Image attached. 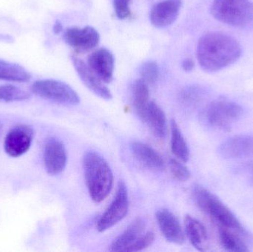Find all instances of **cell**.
I'll use <instances>...</instances> for the list:
<instances>
[{
    "mask_svg": "<svg viewBox=\"0 0 253 252\" xmlns=\"http://www.w3.org/2000/svg\"><path fill=\"white\" fill-rule=\"evenodd\" d=\"M242 54L239 41L223 33H208L198 42V61L202 70L208 72H217L233 65Z\"/></svg>",
    "mask_w": 253,
    "mask_h": 252,
    "instance_id": "cell-1",
    "label": "cell"
},
{
    "mask_svg": "<svg viewBox=\"0 0 253 252\" xmlns=\"http://www.w3.org/2000/svg\"><path fill=\"white\" fill-rule=\"evenodd\" d=\"M83 163L89 195L94 202H102L112 190V170L108 162L94 151L86 152Z\"/></svg>",
    "mask_w": 253,
    "mask_h": 252,
    "instance_id": "cell-2",
    "label": "cell"
},
{
    "mask_svg": "<svg viewBox=\"0 0 253 252\" xmlns=\"http://www.w3.org/2000/svg\"><path fill=\"white\" fill-rule=\"evenodd\" d=\"M192 194L199 209L216 223L219 229H228L248 236L236 216L218 197L201 185H195Z\"/></svg>",
    "mask_w": 253,
    "mask_h": 252,
    "instance_id": "cell-3",
    "label": "cell"
},
{
    "mask_svg": "<svg viewBox=\"0 0 253 252\" xmlns=\"http://www.w3.org/2000/svg\"><path fill=\"white\" fill-rule=\"evenodd\" d=\"M211 13L226 25L253 29V3L250 0H213Z\"/></svg>",
    "mask_w": 253,
    "mask_h": 252,
    "instance_id": "cell-4",
    "label": "cell"
},
{
    "mask_svg": "<svg viewBox=\"0 0 253 252\" xmlns=\"http://www.w3.org/2000/svg\"><path fill=\"white\" fill-rule=\"evenodd\" d=\"M243 109L237 104L227 100H215L210 103L202 112L204 121L209 127L228 130L242 115Z\"/></svg>",
    "mask_w": 253,
    "mask_h": 252,
    "instance_id": "cell-5",
    "label": "cell"
},
{
    "mask_svg": "<svg viewBox=\"0 0 253 252\" xmlns=\"http://www.w3.org/2000/svg\"><path fill=\"white\" fill-rule=\"evenodd\" d=\"M37 96L62 105H77L80 102L77 92L66 83L54 79L38 80L31 87Z\"/></svg>",
    "mask_w": 253,
    "mask_h": 252,
    "instance_id": "cell-6",
    "label": "cell"
},
{
    "mask_svg": "<svg viewBox=\"0 0 253 252\" xmlns=\"http://www.w3.org/2000/svg\"><path fill=\"white\" fill-rule=\"evenodd\" d=\"M129 210L127 188L123 181L119 183L116 196L98 221L96 228L99 232H104L121 221Z\"/></svg>",
    "mask_w": 253,
    "mask_h": 252,
    "instance_id": "cell-7",
    "label": "cell"
},
{
    "mask_svg": "<svg viewBox=\"0 0 253 252\" xmlns=\"http://www.w3.org/2000/svg\"><path fill=\"white\" fill-rule=\"evenodd\" d=\"M65 42L80 53H86L94 49L99 44L100 36L91 26L83 28H71L63 34Z\"/></svg>",
    "mask_w": 253,
    "mask_h": 252,
    "instance_id": "cell-8",
    "label": "cell"
},
{
    "mask_svg": "<svg viewBox=\"0 0 253 252\" xmlns=\"http://www.w3.org/2000/svg\"><path fill=\"white\" fill-rule=\"evenodd\" d=\"M34 130L31 126L19 125L12 129L4 140V151L9 156L17 158L24 155L31 147Z\"/></svg>",
    "mask_w": 253,
    "mask_h": 252,
    "instance_id": "cell-9",
    "label": "cell"
},
{
    "mask_svg": "<svg viewBox=\"0 0 253 252\" xmlns=\"http://www.w3.org/2000/svg\"><path fill=\"white\" fill-rule=\"evenodd\" d=\"M44 164L50 176H57L65 170L67 152L65 145L59 139L50 138L44 145Z\"/></svg>",
    "mask_w": 253,
    "mask_h": 252,
    "instance_id": "cell-10",
    "label": "cell"
},
{
    "mask_svg": "<svg viewBox=\"0 0 253 252\" xmlns=\"http://www.w3.org/2000/svg\"><path fill=\"white\" fill-rule=\"evenodd\" d=\"M114 55L105 47L95 50L87 59V65L92 72L101 81L107 84L114 79Z\"/></svg>",
    "mask_w": 253,
    "mask_h": 252,
    "instance_id": "cell-11",
    "label": "cell"
},
{
    "mask_svg": "<svg viewBox=\"0 0 253 252\" xmlns=\"http://www.w3.org/2000/svg\"><path fill=\"white\" fill-rule=\"evenodd\" d=\"M181 4V0H165L155 4L150 13L152 25L158 28L172 25L179 15Z\"/></svg>",
    "mask_w": 253,
    "mask_h": 252,
    "instance_id": "cell-12",
    "label": "cell"
},
{
    "mask_svg": "<svg viewBox=\"0 0 253 252\" xmlns=\"http://www.w3.org/2000/svg\"><path fill=\"white\" fill-rule=\"evenodd\" d=\"M219 153L225 159H239L253 156V136H237L221 144Z\"/></svg>",
    "mask_w": 253,
    "mask_h": 252,
    "instance_id": "cell-13",
    "label": "cell"
},
{
    "mask_svg": "<svg viewBox=\"0 0 253 252\" xmlns=\"http://www.w3.org/2000/svg\"><path fill=\"white\" fill-rule=\"evenodd\" d=\"M156 220L162 235L168 242L177 245H182L185 241L182 228L175 215L165 209L156 213Z\"/></svg>",
    "mask_w": 253,
    "mask_h": 252,
    "instance_id": "cell-14",
    "label": "cell"
},
{
    "mask_svg": "<svg viewBox=\"0 0 253 252\" xmlns=\"http://www.w3.org/2000/svg\"><path fill=\"white\" fill-rule=\"evenodd\" d=\"M71 60L79 76L90 91L102 99L106 100H111L113 99L112 93L109 89L104 84L103 81H101L93 72H92L88 65H86L82 59L76 56H72Z\"/></svg>",
    "mask_w": 253,
    "mask_h": 252,
    "instance_id": "cell-15",
    "label": "cell"
},
{
    "mask_svg": "<svg viewBox=\"0 0 253 252\" xmlns=\"http://www.w3.org/2000/svg\"><path fill=\"white\" fill-rule=\"evenodd\" d=\"M130 150L136 161L145 168L154 171H162L165 164L162 156L153 148L141 142L131 144Z\"/></svg>",
    "mask_w": 253,
    "mask_h": 252,
    "instance_id": "cell-16",
    "label": "cell"
},
{
    "mask_svg": "<svg viewBox=\"0 0 253 252\" xmlns=\"http://www.w3.org/2000/svg\"><path fill=\"white\" fill-rule=\"evenodd\" d=\"M143 122L146 123L153 134L159 139L166 137L168 123L166 115L162 108L155 102H150L146 111Z\"/></svg>",
    "mask_w": 253,
    "mask_h": 252,
    "instance_id": "cell-17",
    "label": "cell"
},
{
    "mask_svg": "<svg viewBox=\"0 0 253 252\" xmlns=\"http://www.w3.org/2000/svg\"><path fill=\"white\" fill-rule=\"evenodd\" d=\"M186 234L189 241L196 250L206 251L209 247L208 232L201 222L192 216L187 215L184 217Z\"/></svg>",
    "mask_w": 253,
    "mask_h": 252,
    "instance_id": "cell-18",
    "label": "cell"
},
{
    "mask_svg": "<svg viewBox=\"0 0 253 252\" xmlns=\"http://www.w3.org/2000/svg\"><path fill=\"white\" fill-rule=\"evenodd\" d=\"M145 228V221L141 217L135 219L126 230L120 235L111 244L110 251L111 252H126V249L136 241Z\"/></svg>",
    "mask_w": 253,
    "mask_h": 252,
    "instance_id": "cell-19",
    "label": "cell"
},
{
    "mask_svg": "<svg viewBox=\"0 0 253 252\" xmlns=\"http://www.w3.org/2000/svg\"><path fill=\"white\" fill-rule=\"evenodd\" d=\"M150 102L148 84L141 78L136 80L132 87V104L137 115L142 121Z\"/></svg>",
    "mask_w": 253,
    "mask_h": 252,
    "instance_id": "cell-20",
    "label": "cell"
},
{
    "mask_svg": "<svg viewBox=\"0 0 253 252\" xmlns=\"http://www.w3.org/2000/svg\"><path fill=\"white\" fill-rule=\"evenodd\" d=\"M171 150L177 159L186 163L190 159V149L177 123L172 120L170 123Z\"/></svg>",
    "mask_w": 253,
    "mask_h": 252,
    "instance_id": "cell-21",
    "label": "cell"
},
{
    "mask_svg": "<svg viewBox=\"0 0 253 252\" xmlns=\"http://www.w3.org/2000/svg\"><path fill=\"white\" fill-rule=\"evenodd\" d=\"M31 78L29 72L21 65L0 59V80L13 82H28Z\"/></svg>",
    "mask_w": 253,
    "mask_h": 252,
    "instance_id": "cell-22",
    "label": "cell"
},
{
    "mask_svg": "<svg viewBox=\"0 0 253 252\" xmlns=\"http://www.w3.org/2000/svg\"><path fill=\"white\" fill-rule=\"evenodd\" d=\"M245 237L237 232L225 229H219V240L221 247L226 251L247 252L249 251L245 242Z\"/></svg>",
    "mask_w": 253,
    "mask_h": 252,
    "instance_id": "cell-23",
    "label": "cell"
},
{
    "mask_svg": "<svg viewBox=\"0 0 253 252\" xmlns=\"http://www.w3.org/2000/svg\"><path fill=\"white\" fill-rule=\"evenodd\" d=\"M30 93L12 84L0 86V101L4 102H18L29 99Z\"/></svg>",
    "mask_w": 253,
    "mask_h": 252,
    "instance_id": "cell-24",
    "label": "cell"
},
{
    "mask_svg": "<svg viewBox=\"0 0 253 252\" xmlns=\"http://www.w3.org/2000/svg\"><path fill=\"white\" fill-rule=\"evenodd\" d=\"M138 72L144 82L147 84H154L159 76V65L153 61H147L140 66Z\"/></svg>",
    "mask_w": 253,
    "mask_h": 252,
    "instance_id": "cell-25",
    "label": "cell"
},
{
    "mask_svg": "<svg viewBox=\"0 0 253 252\" xmlns=\"http://www.w3.org/2000/svg\"><path fill=\"white\" fill-rule=\"evenodd\" d=\"M168 164L171 174L176 180L185 182L191 177V173L189 169L178 160L170 158Z\"/></svg>",
    "mask_w": 253,
    "mask_h": 252,
    "instance_id": "cell-26",
    "label": "cell"
},
{
    "mask_svg": "<svg viewBox=\"0 0 253 252\" xmlns=\"http://www.w3.org/2000/svg\"><path fill=\"white\" fill-rule=\"evenodd\" d=\"M155 241V234L152 232H148L144 235H141L136 241H134L126 252H135L142 251L145 249L150 247Z\"/></svg>",
    "mask_w": 253,
    "mask_h": 252,
    "instance_id": "cell-27",
    "label": "cell"
},
{
    "mask_svg": "<svg viewBox=\"0 0 253 252\" xmlns=\"http://www.w3.org/2000/svg\"><path fill=\"white\" fill-rule=\"evenodd\" d=\"M131 0H114V10L120 19H126L131 16L129 4Z\"/></svg>",
    "mask_w": 253,
    "mask_h": 252,
    "instance_id": "cell-28",
    "label": "cell"
},
{
    "mask_svg": "<svg viewBox=\"0 0 253 252\" xmlns=\"http://www.w3.org/2000/svg\"><path fill=\"white\" fill-rule=\"evenodd\" d=\"M201 92L199 89L195 87H189L182 91L181 94V99L186 103L193 104L197 102L201 96Z\"/></svg>",
    "mask_w": 253,
    "mask_h": 252,
    "instance_id": "cell-29",
    "label": "cell"
},
{
    "mask_svg": "<svg viewBox=\"0 0 253 252\" xmlns=\"http://www.w3.org/2000/svg\"><path fill=\"white\" fill-rule=\"evenodd\" d=\"M181 67L186 72H190V71H193V68H194L195 63L193 59L187 58V59L183 61Z\"/></svg>",
    "mask_w": 253,
    "mask_h": 252,
    "instance_id": "cell-30",
    "label": "cell"
},
{
    "mask_svg": "<svg viewBox=\"0 0 253 252\" xmlns=\"http://www.w3.org/2000/svg\"><path fill=\"white\" fill-rule=\"evenodd\" d=\"M62 29H63V27H62V23H61L59 21H56V22H55L54 25H53V28L54 34H60L62 31Z\"/></svg>",
    "mask_w": 253,
    "mask_h": 252,
    "instance_id": "cell-31",
    "label": "cell"
},
{
    "mask_svg": "<svg viewBox=\"0 0 253 252\" xmlns=\"http://www.w3.org/2000/svg\"><path fill=\"white\" fill-rule=\"evenodd\" d=\"M1 130H2V126H1V124L0 123V136H1Z\"/></svg>",
    "mask_w": 253,
    "mask_h": 252,
    "instance_id": "cell-32",
    "label": "cell"
}]
</instances>
